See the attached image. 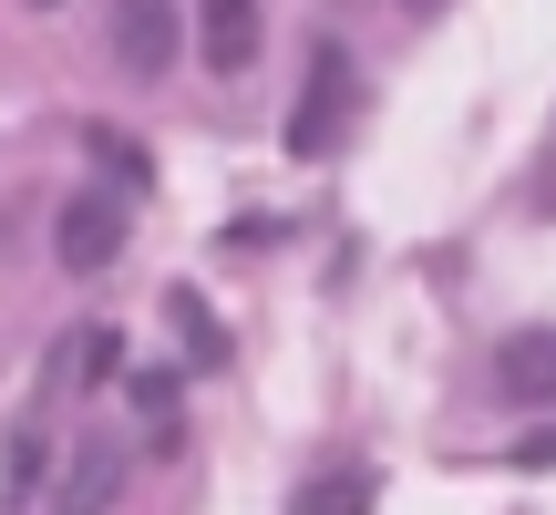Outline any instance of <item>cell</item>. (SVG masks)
Returning a JSON list of instances; mask_svg holds the SVG:
<instances>
[{"label": "cell", "mask_w": 556, "mask_h": 515, "mask_svg": "<svg viewBox=\"0 0 556 515\" xmlns=\"http://www.w3.org/2000/svg\"><path fill=\"white\" fill-rule=\"evenodd\" d=\"M340 114H351V52L319 32L309 41V93H299V114H289V155H319V145L340 135Z\"/></svg>", "instance_id": "obj_1"}, {"label": "cell", "mask_w": 556, "mask_h": 515, "mask_svg": "<svg viewBox=\"0 0 556 515\" xmlns=\"http://www.w3.org/2000/svg\"><path fill=\"white\" fill-rule=\"evenodd\" d=\"M516 464H526V475H556V423H536V434L516 443Z\"/></svg>", "instance_id": "obj_8"}, {"label": "cell", "mask_w": 556, "mask_h": 515, "mask_svg": "<svg viewBox=\"0 0 556 515\" xmlns=\"http://www.w3.org/2000/svg\"><path fill=\"white\" fill-rule=\"evenodd\" d=\"M176 41H186L176 0H114V62H124L135 83H165V62H176Z\"/></svg>", "instance_id": "obj_2"}, {"label": "cell", "mask_w": 556, "mask_h": 515, "mask_svg": "<svg viewBox=\"0 0 556 515\" xmlns=\"http://www.w3.org/2000/svg\"><path fill=\"white\" fill-rule=\"evenodd\" d=\"M289 515H371V475H309Z\"/></svg>", "instance_id": "obj_6"}, {"label": "cell", "mask_w": 556, "mask_h": 515, "mask_svg": "<svg viewBox=\"0 0 556 515\" xmlns=\"http://www.w3.org/2000/svg\"><path fill=\"white\" fill-rule=\"evenodd\" d=\"M135 402L155 413V434H176V381H165V372H144V381H135Z\"/></svg>", "instance_id": "obj_7"}, {"label": "cell", "mask_w": 556, "mask_h": 515, "mask_svg": "<svg viewBox=\"0 0 556 515\" xmlns=\"http://www.w3.org/2000/svg\"><path fill=\"white\" fill-rule=\"evenodd\" d=\"M495 392L516 413H546L556 402V330H505L495 340Z\"/></svg>", "instance_id": "obj_4"}, {"label": "cell", "mask_w": 556, "mask_h": 515, "mask_svg": "<svg viewBox=\"0 0 556 515\" xmlns=\"http://www.w3.org/2000/svg\"><path fill=\"white\" fill-rule=\"evenodd\" d=\"M197 52H206V73L238 83L258 62V0H197Z\"/></svg>", "instance_id": "obj_5"}, {"label": "cell", "mask_w": 556, "mask_h": 515, "mask_svg": "<svg viewBox=\"0 0 556 515\" xmlns=\"http://www.w3.org/2000/svg\"><path fill=\"white\" fill-rule=\"evenodd\" d=\"M413 11H433V0H413Z\"/></svg>", "instance_id": "obj_10"}, {"label": "cell", "mask_w": 556, "mask_h": 515, "mask_svg": "<svg viewBox=\"0 0 556 515\" xmlns=\"http://www.w3.org/2000/svg\"><path fill=\"white\" fill-rule=\"evenodd\" d=\"M31 11H62V0H31Z\"/></svg>", "instance_id": "obj_9"}, {"label": "cell", "mask_w": 556, "mask_h": 515, "mask_svg": "<svg viewBox=\"0 0 556 515\" xmlns=\"http://www.w3.org/2000/svg\"><path fill=\"white\" fill-rule=\"evenodd\" d=\"M124 258V186H83L62 206V268H114Z\"/></svg>", "instance_id": "obj_3"}]
</instances>
